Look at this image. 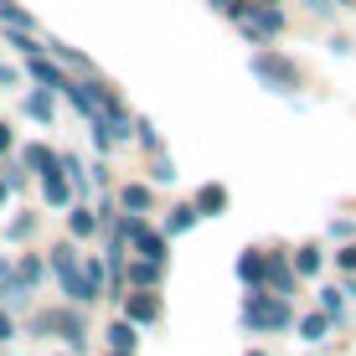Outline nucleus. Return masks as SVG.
<instances>
[{"instance_id": "obj_1", "label": "nucleus", "mask_w": 356, "mask_h": 356, "mask_svg": "<svg viewBox=\"0 0 356 356\" xmlns=\"http://www.w3.org/2000/svg\"><path fill=\"white\" fill-rule=\"evenodd\" d=\"M243 321H248L253 330H284L294 315H289L284 294H264V289H253V294H248V305H243Z\"/></svg>"}, {"instance_id": "obj_2", "label": "nucleus", "mask_w": 356, "mask_h": 356, "mask_svg": "<svg viewBox=\"0 0 356 356\" xmlns=\"http://www.w3.org/2000/svg\"><path fill=\"white\" fill-rule=\"evenodd\" d=\"M52 268H57V279H63V289H67L72 305H93L88 284H83V264H78V253H72L67 243H57V248H52Z\"/></svg>"}, {"instance_id": "obj_3", "label": "nucleus", "mask_w": 356, "mask_h": 356, "mask_svg": "<svg viewBox=\"0 0 356 356\" xmlns=\"http://www.w3.org/2000/svg\"><path fill=\"white\" fill-rule=\"evenodd\" d=\"M253 72L264 83H274V88H294V63H284L274 52H253Z\"/></svg>"}, {"instance_id": "obj_4", "label": "nucleus", "mask_w": 356, "mask_h": 356, "mask_svg": "<svg viewBox=\"0 0 356 356\" xmlns=\"http://www.w3.org/2000/svg\"><path fill=\"white\" fill-rule=\"evenodd\" d=\"M264 284L274 294H289L294 289V268H289L284 253H268V259H264Z\"/></svg>"}, {"instance_id": "obj_5", "label": "nucleus", "mask_w": 356, "mask_h": 356, "mask_svg": "<svg viewBox=\"0 0 356 356\" xmlns=\"http://www.w3.org/2000/svg\"><path fill=\"white\" fill-rule=\"evenodd\" d=\"M124 321L129 325H155L161 321V300H155V294H129L124 300Z\"/></svg>"}, {"instance_id": "obj_6", "label": "nucleus", "mask_w": 356, "mask_h": 356, "mask_svg": "<svg viewBox=\"0 0 356 356\" xmlns=\"http://www.w3.org/2000/svg\"><path fill=\"white\" fill-rule=\"evenodd\" d=\"M42 191H47V202H52V207H63V202H67V176H63V165L42 170Z\"/></svg>"}, {"instance_id": "obj_7", "label": "nucleus", "mask_w": 356, "mask_h": 356, "mask_svg": "<svg viewBox=\"0 0 356 356\" xmlns=\"http://www.w3.org/2000/svg\"><path fill=\"white\" fill-rule=\"evenodd\" d=\"M31 78L42 83V88H67V78H63L52 63H47V57H36V52H31Z\"/></svg>"}, {"instance_id": "obj_8", "label": "nucleus", "mask_w": 356, "mask_h": 356, "mask_svg": "<svg viewBox=\"0 0 356 356\" xmlns=\"http://www.w3.org/2000/svg\"><path fill=\"white\" fill-rule=\"evenodd\" d=\"M227 207V191L222 186H202V196H196V217H217Z\"/></svg>"}, {"instance_id": "obj_9", "label": "nucleus", "mask_w": 356, "mask_h": 356, "mask_svg": "<svg viewBox=\"0 0 356 356\" xmlns=\"http://www.w3.org/2000/svg\"><path fill=\"white\" fill-rule=\"evenodd\" d=\"M238 279H243V284H253V289H259L264 284V253H243V259H238Z\"/></svg>"}, {"instance_id": "obj_10", "label": "nucleus", "mask_w": 356, "mask_h": 356, "mask_svg": "<svg viewBox=\"0 0 356 356\" xmlns=\"http://www.w3.org/2000/svg\"><path fill=\"white\" fill-rule=\"evenodd\" d=\"M10 274H16V284H21V289L31 294L36 284H42V259H21L16 268H10Z\"/></svg>"}, {"instance_id": "obj_11", "label": "nucleus", "mask_w": 356, "mask_h": 356, "mask_svg": "<svg viewBox=\"0 0 356 356\" xmlns=\"http://www.w3.org/2000/svg\"><path fill=\"white\" fill-rule=\"evenodd\" d=\"M108 346H114V351H129V356H134V325H129V321L108 325Z\"/></svg>"}, {"instance_id": "obj_12", "label": "nucleus", "mask_w": 356, "mask_h": 356, "mask_svg": "<svg viewBox=\"0 0 356 356\" xmlns=\"http://www.w3.org/2000/svg\"><path fill=\"white\" fill-rule=\"evenodd\" d=\"M186 227H196V207H176L170 222H165V238H176V232H186Z\"/></svg>"}, {"instance_id": "obj_13", "label": "nucleus", "mask_w": 356, "mask_h": 356, "mask_svg": "<svg viewBox=\"0 0 356 356\" xmlns=\"http://www.w3.org/2000/svg\"><path fill=\"white\" fill-rule=\"evenodd\" d=\"M119 202H124V212H145V207H150V191H145V186H124Z\"/></svg>"}, {"instance_id": "obj_14", "label": "nucleus", "mask_w": 356, "mask_h": 356, "mask_svg": "<svg viewBox=\"0 0 356 356\" xmlns=\"http://www.w3.org/2000/svg\"><path fill=\"white\" fill-rule=\"evenodd\" d=\"M83 284H88V294H93V300L104 294V264H98V259H88V264H83Z\"/></svg>"}, {"instance_id": "obj_15", "label": "nucleus", "mask_w": 356, "mask_h": 356, "mask_svg": "<svg viewBox=\"0 0 356 356\" xmlns=\"http://www.w3.org/2000/svg\"><path fill=\"white\" fill-rule=\"evenodd\" d=\"M300 330H305V341H325L330 315H325V310H321V315H305V325H300Z\"/></svg>"}, {"instance_id": "obj_16", "label": "nucleus", "mask_w": 356, "mask_h": 356, "mask_svg": "<svg viewBox=\"0 0 356 356\" xmlns=\"http://www.w3.org/2000/svg\"><path fill=\"white\" fill-rule=\"evenodd\" d=\"M26 165H31V170H52V165H57V155L47 150V145H26Z\"/></svg>"}, {"instance_id": "obj_17", "label": "nucleus", "mask_w": 356, "mask_h": 356, "mask_svg": "<svg viewBox=\"0 0 356 356\" xmlns=\"http://www.w3.org/2000/svg\"><path fill=\"white\" fill-rule=\"evenodd\" d=\"M26 114L42 119V124H52V98H47V93H31V98H26Z\"/></svg>"}, {"instance_id": "obj_18", "label": "nucleus", "mask_w": 356, "mask_h": 356, "mask_svg": "<svg viewBox=\"0 0 356 356\" xmlns=\"http://www.w3.org/2000/svg\"><path fill=\"white\" fill-rule=\"evenodd\" d=\"M67 227H72V238H88V232L98 227V217L88 212V207H78V212H72V222H67Z\"/></svg>"}, {"instance_id": "obj_19", "label": "nucleus", "mask_w": 356, "mask_h": 356, "mask_svg": "<svg viewBox=\"0 0 356 356\" xmlns=\"http://www.w3.org/2000/svg\"><path fill=\"white\" fill-rule=\"evenodd\" d=\"M294 268L300 274H321V248H300L294 253Z\"/></svg>"}, {"instance_id": "obj_20", "label": "nucleus", "mask_w": 356, "mask_h": 356, "mask_svg": "<svg viewBox=\"0 0 356 356\" xmlns=\"http://www.w3.org/2000/svg\"><path fill=\"white\" fill-rule=\"evenodd\" d=\"M129 279H134V284H155V279H161V264H150V259H140V264H134V268H129Z\"/></svg>"}, {"instance_id": "obj_21", "label": "nucleus", "mask_w": 356, "mask_h": 356, "mask_svg": "<svg viewBox=\"0 0 356 356\" xmlns=\"http://www.w3.org/2000/svg\"><path fill=\"white\" fill-rule=\"evenodd\" d=\"M0 21H6V26H21V31L31 26V16H26V10H16L10 0H0Z\"/></svg>"}, {"instance_id": "obj_22", "label": "nucleus", "mask_w": 356, "mask_h": 356, "mask_svg": "<svg viewBox=\"0 0 356 356\" xmlns=\"http://www.w3.org/2000/svg\"><path fill=\"white\" fill-rule=\"evenodd\" d=\"M0 294H10V300H26V289L16 284V274H10V264H0Z\"/></svg>"}, {"instance_id": "obj_23", "label": "nucleus", "mask_w": 356, "mask_h": 356, "mask_svg": "<svg viewBox=\"0 0 356 356\" xmlns=\"http://www.w3.org/2000/svg\"><path fill=\"white\" fill-rule=\"evenodd\" d=\"M321 310H325V315H336V321H341V310H346V300H341V289H325V294H321Z\"/></svg>"}, {"instance_id": "obj_24", "label": "nucleus", "mask_w": 356, "mask_h": 356, "mask_svg": "<svg viewBox=\"0 0 356 356\" xmlns=\"http://www.w3.org/2000/svg\"><path fill=\"white\" fill-rule=\"evenodd\" d=\"M31 227H36V217H16V222H10V238H26Z\"/></svg>"}, {"instance_id": "obj_25", "label": "nucleus", "mask_w": 356, "mask_h": 356, "mask_svg": "<svg viewBox=\"0 0 356 356\" xmlns=\"http://www.w3.org/2000/svg\"><path fill=\"white\" fill-rule=\"evenodd\" d=\"M134 129H140V140H145V145H150V150H155V145H161V134H155L150 124H145V119H140V124H134Z\"/></svg>"}, {"instance_id": "obj_26", "label": "nucleus", "mask_w": 356, "mask_h": 356, "mask_svg": "<svg viewBox=\"0 0 356 356\" xmlns=\"http://www.w3.org/2000/svg\"><path fill=\"white\" fill-rule=\"evenodd\" d=\"M155 181H176V165H170V161H155Z\"/></svg>"}, {"instance_id": "obj_27", "label": "nucleus", "mask_w": 356, "mask_h": 356, "mask_svg": "<svg viewBox=\"0 0 356 356\" xmlns=\"http://www.w3.org/2000/svg\"><path fill=\"white\" fill-rule=\"evenodd\" d=\"M336 264H341V268H356V243H351V248H341V253H336Z\"/></svg>"}, {"instance_id": "obj_28", "label": "nucleus", "mask_w": 356, "mask_h": 356, "mask_svg": "<svg viewBox=\"0 0 356 356\" xmlns=\"http://www.w3.org/2000/svg\"><path fill=\"white\" fill-rule=\"evenodd\" d=\"M16 336V325H10V315H0V341H10Z\"/></svg>"}, {"instance_id": "obj_29", "label": "nucleus", "mask_w": 356, "mask_h": 356, "mask_svg": "<svg viewBox=\"0 0 356 356\" xmlns=\"http://www.w3.org/2000/svg\"><path fill=\"white\" fill-rule=\"evenodd\" d=\"M0 83H6V88H10V83H16V72H10L6 63H0Z\"/></svg>"}, {"instance_id": "obj_30", "label": "nucleus", "mask_w": 356, "mask_h": 356, "mask_svg": "<svg viewBox=\"0 0 356 356\" xmlns=\"http://www.w3.org/2000/svg\"><path fill=\"white\" fill-rule=\"evenodd\" d=\"M6 150H10V129L0 124V155H6Z\"/></svg>"}, {"instance_id": "obj_31", "label": "nucleus", "mask_w": 356, "mask_h": 356, "mask_svg": "<svg viewBox=\"0 0 356 356\" xmlns=\"http://www.w3.org/2000/svg\"><path fill=\"white\" fill-rule=\"evenodd\" d=\"M0 202H6V176H0Z\"/></svg>"}, {"instance_id": "obj_32", "label": "nucleus", "mask_w": 356, "mask_h": 356, "mask_svg": "<svg viewBox=\"0 0 356 356\" xmlns=\"http://www.w3.org/2000/svg\"><path fill=\"white\" fill-rule=\"evenodd\" d=\"M108 356H129V351H108Z\"/></svg>"}, {"instance_id": "obj_33", "label": "nucleus", "mask_w": 356, "mask_h": 356, "mask_svg": "<svg viewBox=\"0 0 356 356\" xmlns=\"http://www.w3.org/2000/svg\"><path fill=\"white\" fill-rule=\"evenodd\" d=\"M217 6H222V10H227V0H217Z\"/></svg>"}, {"instance_id": "obj_34", "label": "nucleus", "mask_w": 356, "mask_h": 356, "mask_svg": "<svg viewBox=\"0 0 356 356\" xmlns=\"http://www.w3.org/2000/svg\"><path fill=\"white\" fill-rule=\"evenodd\" d=\"M248 356H264V351H248Z\"/></svg>"}, {"instance_id": "obj_35", "label": "nucleus", "mask_w": 356, "mask_h": 356, "mask_svg": "<svg viewBox=\"0 0 356 356\" xmlns=\"http://www.w3.org/2000/svg\"><path fill=\"white\" fill-rule=\"evenodd\" d=\"M315 6H321V0H315ZM321 10H325V6H321Z\"/></svg>"}]
</instances>
